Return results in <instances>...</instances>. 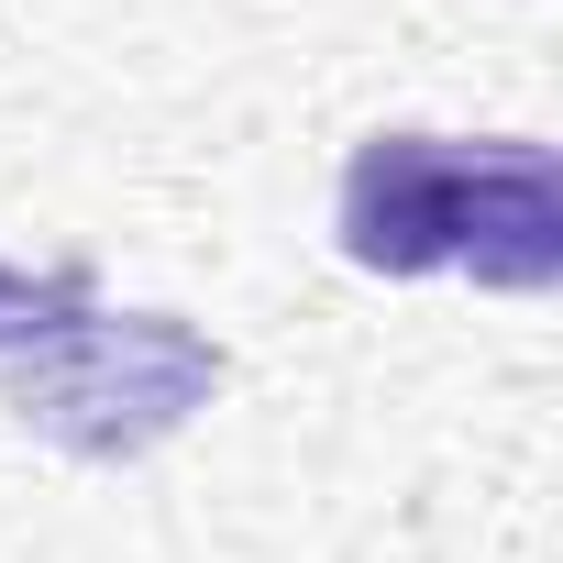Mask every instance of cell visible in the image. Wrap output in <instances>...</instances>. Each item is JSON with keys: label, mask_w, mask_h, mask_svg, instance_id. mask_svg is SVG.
Instances as JSON below:
<instances>
[{"label": "cell", "mask_w": 563, "mask_h": 563, "mask_svg": "<svg viewBox=\"0 0 563 563\" xmlns=\"http://www.w3.org/2000/svg\"><path fill=\"white\" fill-rule=\"evenodd\" d=\"M89 310V265H0V354H23V343H45V332H67Z\"/></svg>", "instance_id": "obj_3"}, {"label": "cell", "mask_w": 563, "mask_h": 563, "mask_svg": "<svg viewBox=\"0 0 563 563\" xmlns=\"http://www.w3.org/2000/svg\"><path fill=\"white\" fill-rule=\"evenodd\" d=\"M332 232L365 276H475V288L541 299L563 276V166L530 133H365Z\"/></svg>", "instance_id": "obj_1"}, {"label": "cell", "mask_w": 563, "mask_h": 563, "mask_svg": "<svg viewBox=\"0 0 563 563\" xmlns=\"http://www.w3.org/2000/svg\"><path fill=\"white\" fill-rule=\"evenodd\" d=\"M221 376H232V354L177 310H78L67 332L12 354L0 409L78 464H133V453L177 442L221 398Z\"/></svg>", "instance_id": "obj_2"}]
</instances>
